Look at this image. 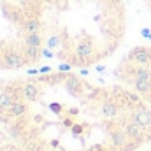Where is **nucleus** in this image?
<instances>
[{
    "instance_id": "obj_1",
    "label": "nucleus",
    "mask_w": 151,
    "mask_h": 151,
    "mask_svg": "<svg viewBox=\"0 0 151 151\" xmlns=\"http://www.w3.org/2000/svg\"><path fill=\"white\" fill-rule=\"evenodd\" d=\"M44 56L63 65L91 67L121 46L128 12L125 0H39Z\"/></svg>"
},
{
    "instance_id": "obj_2",
    "label": "nucleus",
    "mask_w": 151,
    "mask_h": 151,
    "mask_svg": "<svg viewBox=\"0 0 151 151\" xmlns=\"http://www.w3.org/2000/svg\"><path fill=\"white\" fill-rule=\"evenodd\" d=\"M42 56L39 0H0V69L19 70Z\"/></svg>"
}]
</instances>
